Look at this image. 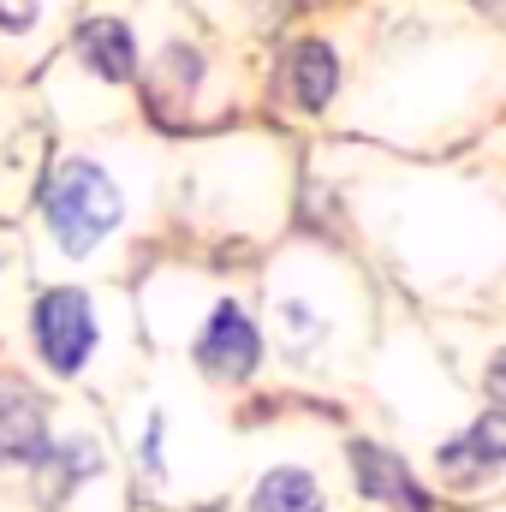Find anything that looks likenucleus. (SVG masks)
<instances>
[{
	"label": "nucleus",
	"instance_id": "nucleus-1",
	"mask_svg": "<svg viewBox=\"0 0 506 512\" xmlns=\"http://www.w3.org/2000/svg\"><path fill=\"white\" fill-rule=\"evenodd\" d=\"M42 221H48V239L66 256H90L102 239L120 233L126 221V191L120 179L90 161V155H66L48 167L42 179Z\"/></svg>",
	"mask_w": 506,
	"mask_h": 512
},
{
	"label": "nucleus",
	"instance_id": "nucleus-13",
	"mask_svg": "<svg viewBox=\"0 0 506 512\" xmlns=\"http://www.w3.org/2000/svg\"><path fill=\"white\" fill-rule=\"evenodd\" d=\"M483 387H489V399H495V405L506 411V352H495V358H489V370H483Z\"/></svg>",
	"mask_w": 506,
	"mask_h": 512
},
{
	"label": "nucleus",
	"instance_id": "nucleus-8",
	"mask_svg": "<svg viewBox=\"0 0 506 512\" xmlns=\"http://www.w3.org/2000/svg\"><path fill=\"white\" fill-rule=\"evenodd\" d=\"M30 471H36L42 501H48V507H60L78 483L102 477V471H108V459H102V447H96L90 435H66V441H48V447H42V459H36Z\"/></svg>",
	"mask_w": 506,
	"mask_h": 512
},
{
	"label": "nucleus",
	"instance_id": "nucleus-5",
	"mask_svg": "<svg viewBox=\"0 0 506 512\" xmlns=\"http://www.w3.org/2000/svg\"><path fill=\"white\" fill-rule=\"evenodd\" d=\"M48 441H54L48 399L24 382V376L0 370V465H36Z\"/></svg>",
	"mask_w": 506,
	"mask_h": 512
},
{
	"label": "nucleus",
	"instance_id": "nucleus-10",
	"mask_svg": "<svg viewBox=\"0 0 506 512\" xmlns=\"http://www.w3.org/2000/svg\"><path fill=\"white\" fill-rule=\"evenodd\" d=\"M251 512H322V489L304 465H274L251 495Z\"/></svg>",
	"mask_w": 506,
	"mask_h": 512
},
{
	"label": "nucleus",
	"instance_id": "nucleus-2",
	"mask_svg": "<svg viewBox=\"0 0 506 512\" xmlns=\"http://www.w3.org/2000/svg\"><path fill=\"white\" fill-rule=\"evenodd\" d=\"M30 334H36V358L54 376H78L96 358V304L78 286H48L30 310Z\"/></svg>",
	"mask_w": 506,
	"mask_h": 512
},
{
	"label": "nucleus",
	"instance_id": "nucleus-7",
	"mask_svg": "<svg viewBox=\"0 0 506 512\" xmlns=\"http://www.w3.org/2000/svg\"><path fill=\"white\" fill-rule=\"evenodd\" d=\"M352 477H358V489L387 512H435L429 489H423L387 447H376V441H352Z\"/></svg>",
	"mask_w": 506,
	"mask_h": 512
},
{
	"label": "nucleus",
	"instance_id": "nucleus-6",
	"mask_svg": "<svg viewBox=\"0 0 506 512\" xmlns=\"http://www.w3.org/2000/svg\"><path fill=\"white\" fill-rule=\"evenodd\" d=\"M506 465V411H489V417H477V423H465L453 441H441V453H435V471H441V483H453V489H477L483 477H495Z\"/></svg>",
	"mask_w": 506,
	"mask_h": 512
},
{
	"label": "nucleus",
	"instance_id": "nucleus-9",
	"mask_svg": "<svg viewBox=\"0 0 506 512\" xmlns=\"http://www.w3.org/2000/svg\"><path fill=\"white\" fill-rule=\"evenodd\" d=\"M72 48H78L84 72L102 78V84H131L137 78V42H131V30L120 18H84Z\"/></svg>",
	"mask_w": 506,
	"mask_h": 512
},
{
	"label": "nucleus",
	"instance_id": "nucleus-3",
	"mask_svg": "<svg viewBox=\"0 0 506 512\" xmlns=\"http://www.w3.org/2000/svg\"><path fill=\"white\" fill-rule=\"evenodd\" d=\"M191 358H197V370L215 376V382H251L256 364H262V334H256L251 310L233 304V298H221V304L209 310V322H203Z\"/></svg>",
	"mask_w": 506,
	"mask_h": 512
},
{
	"label": "nucleus",
	"instance_id": "nucleus-14",
	"mask_svg": "<svg viewBox=\"0 0 506 512\" xmlns=\"http://www.w3.org/2000/svg\"><path fill=\"white\" fill-rule=\"evenodd\" d=\"M477 6H495V12H501V18H506V0H477Z\"/></svg>",
	"mask_w": 506,
	"mask_h": 512
},
{
	"label": "nucleus",
	"instance_id": "nucleus-4",
	"mask_svg": "<svg viewBox=\"0 0 506 512\" xmlns=\"http://www.w3.org/2000/svg\"><path fill=\"white\" fill-rule=\"evenodd\" d=\"M274 90H280L286 108H298V114H322V108L334 102V90H340V54H334L322 36H298V42H286L280 72H274Z\"/></svg>",
	"mask_w": 506,
	"mask_h": 512
},
{
	"label": "nucleus",
	"instance_id": "nucleus-11",
	"mask_svg": "<svg viewBox=\"0 0 506 512\" xmlns=\"http://www.w3.org/2000/svg\"><path fill=\"white\" fill-rule=\"evenodd\" d=\"M161 78H167V96H197L203 90V54H197V42H167L161 48Z\"/></svg>",
	"mask_w": 506,
	"mask_h": 512
},
{
	"label": "nucleus",
	"instance_id": "nucleus-12",
	"mask_svg": "<svg viewBox=\"0 0 506 512\" xmlns=\"http://www.w3.org/2000/svg\"><path fill=\"white\" fill-rule=\"evenodd\" d=\"M137 453H143V465H149V477H161V417H149V429H143V441H137Z\"/></svg>",
	"mask_w": 506,
	"mask_h": 512
}]
</instances>
